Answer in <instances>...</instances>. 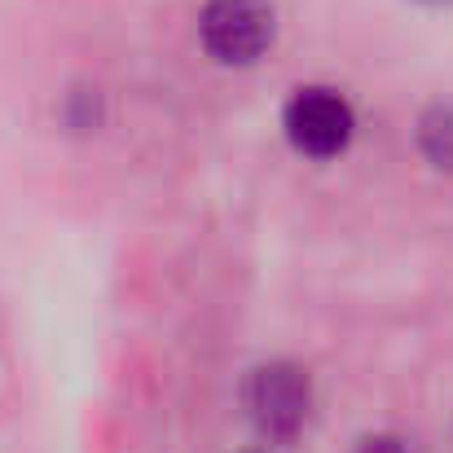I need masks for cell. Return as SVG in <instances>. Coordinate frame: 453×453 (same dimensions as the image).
Listing matches in <instances>:
<instances>
[{
  "label": "cell",
  "mask_w": 453,
  "mask_h": 453,
  "mask_svg": "<svg viewBox=\"0 0 453 453\" xmlns=\"http://www.w3.org/2000/svg\"><path fill=\"white\" fill-rule=\"evenodd\" d=\"M357 453H414V449H410L401 436H365Z\"/></svg>",
  "instance_id": "5b68a950"
},
{
  "label": "cell",
  "mask_w": 453,
  "mask_h": 453,
  "mask_svg": "<svg viewBox=\"0 0 453 453\" xmlns=\"http://www.w3.org/2000/svg\"><path fill=\"white\" fill-rule=\"evenodd\" d=\"M418 150L436 172L453 176V102H436L418 119Z\"/></svg>",
  "instance_id": "277c9868"
},
{
  "label": "cell",
  "mask_w": 453,
  "mask_h": 453,
  "mask_svg": "<svg viewBox=\"0 0 453 453\" xmlns=\"http://www.w3.org/2000/svg\"><path fill=\"white\" fill-rule=\"evenodd\" d=\"M242 401H247V418L256 423V432L265 441H296L308 423V410H312V383L300 365L291 361H269L260 370H251L247 388H242Z\"/></svg>",
  "instance_id": "7a4b0ae2"
},
{
  "label": "cell",
  "mask_w": 453,
  "mask_h": 453,
  "mask_svg": "<svg viewBox=\"0 0 453 453\" xmlns=\"http://www.w3.org/2000/svg\"><path fill=\"white\" fill-rule=\"evenodd\" d=\"M423 4H453V0H423Z\"/></svg>",
  "instance_id": "8992f818"
},
{
  "label": "cell",
  "mask_w": 453,
  "mask_h": 453,
  "mask_svg": "<svg viewBox=\"0 0 453 453\" xmlns=\"http://www.w3.org/2000/svg\"><path fill=\"white\" fill-rule=\"evenodd\" d=\"M282 133L308 158H334L348 150L357 133V115L348 97L334 88H300L282 111Z\"/></svg>",
  "instance_id": "3957f363"
},
{
  "label": "cell",
  "mask_w": 453,
  "mask_h": 453,
  "mask_svg": "<svg viewBox=\"0 0 453 453\" xmlns=\"http://www.w3.org/2000/svg\"><path fill=\"white\" fill-rule=\"evenodd\" d=\"M278 13L269 0H207L198 13V40L220 66H251L273 49Z\"/></svg>",
  "instance_id": "6da1fadb"
}]
</instances>
